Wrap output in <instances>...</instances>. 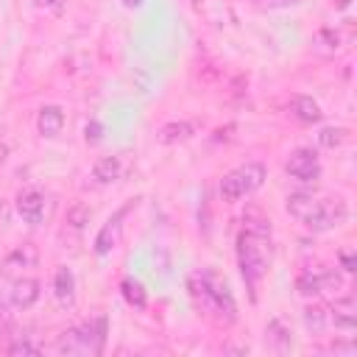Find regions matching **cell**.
I'll list each match as a JSON object with an SVG mask.
<instances>
[{"instance_id": "cell-1", "label": "cell", "mask_w": 357, "mask_h": 357, "mask_svg": "<svg viewBox=\"0 0 357 357\" xmlns=\"http://www.w3.org/2000/svg\"><path fill=\"white\" fill-rule=\"evenodd\" d=\"M187 287H190L192 301L206 315L218 318L220 324H234L237 321V301H234V296L229 290V282L218 271L206 268L201 273H192L190 282H187Z\"/></svg>"}, {"instance_id": "cell-2", "label": "cell", "mask_w": 357, "mask_h": 357, "mask_svg": "<svg viewBox=\"0 0 357 357\" xmlns=\"http://www.w3.org/2000/svg\"><path fill=\"white\" fill-rule=\"evenodd\" d=\"M268 262H271V231H254L243 226V231L237 234V265L251 293V301H257V287L268 273Z\"/></svg>"}, {"instance_id": "cell-3", "label": "cell", "mask_w": 357, "mask_h": 357, "mask_svg": "<svg viewBox=\"0 0 357 357\" xmlns=\"http://www.w3.org/2000/svg\"><path fill=\"white\" fill-rule=\"evenodd\" d=\"M106 343V318L98 315L81 326H70L59 335L56 349L61 354H100Z\"/></svg>"}, {"instance_id": "cell-4", "label": "cell", "mask_w": 357, "mask_h": 357, "mask_svg": "<svg viewBox=\"0 0 357 357\" xmlns=\"http://www.w3.org/2000/svg\"><path fill=\"white\" fill-rule=\"evenodd\" d=\"M265 165L262 162H245L234 170H229L223 178H220V198L234 204V201H243L248 198L251 192H257L262 184H265Z\"/></svg>"}, {"instance_id": "cell-5", "label": "cell", "mask_w": 357, "mask_h": 357, "mask_svg": "<svg viewBox=\"0 0 357 357\" xmlns=\"http://www.w3.org/2000/svg\"><path fill=\"white\" fill-rule=\"evenodd\" d=\"M349 215V206L340 195H329V198H315V206L310 209V215L304 218V226L310 231H329L337 229Z\"/></svg>"}, {"instance_id": "cell-6", "label": "cell", "mask_w": 357, "mask_h": 357, "mask_svg": "<svg viewBox=\"0 0 357 357\" xmlns=\"http://www.w3.org/2000/svg\"><path fill=\"white\" fill-rule=\"evenodd\" d=\"M340 287H343L340 273L329 268H304L296 276V290L301 296H321L326 290H340Z\"/></svg>"}, {"instance_id": "cell-7", "label": "cell", "mask_w": 357, "mask_h": 357, "mask_svg": "<svg viewBox=\"0 0 357 357\" xmlns=\"http://www.w3.org/2000/svg\"><path fill=\"white\" fill-rule=\"evenodd\" d=\"M284 170L290 178L301 181V184H312L321 178V162H318V153L312 148H296L290 151L287 162H284Z\"/></svg>"}, {"instance_id": "cell-8", "label": "cell", "mask_w": 357, "mask_h": 357, "mask_svg": "<svg viewBox=\"0 0 357 357\" xmlns=\"http://www.w3.org/2000/svg\"><path fill=\"white\" fill-rule=\"evenodd\" d=\"M36 259H39V251H36V245L33 243H22V245H17V248H11L6 257H3V276L6 279H20V276H25V271H31V268H36Z\"/></svg>"}, {"instance_id": "cell-9", "label": "cell", "mask_w": 357, "mask_h": 357, "mask_svg": "<svg viewBox=\"0 0 357 357\" xmlns=\"http://www.w3.org/2000/svg\"><path fill=\"white\" fill-rule=\"evenodd\" d=\"M14 206H17V215L25 223H31V226H39L45 220V195L39 190H22V192H17Z\"/></svg>"}, {"instance_id": "cell-10", "label": "cell", "mask_w": 357, "mask_h": 357, "mask_svg": "<svg viewBox=\"0 0 357 357\" xmlns=\"http://www.w3.org/2000/svg\"><path fill=\"white\" fill-rule=\"evenodd\" d=\"M126 212H128V206H123V209H117L100 229H98V234H95V243H92V248H95V254L98 257H106V254H112V248L117 245V240H120V220L126 218Z\"/></svg>"}, {"instance_id": "cell-11", "label": "cell", "mask_w": 357, "mask_h": 357, "mask_svg": "<svg viewBox=\"0 0 357 357\" xmlns=\"http://www.w3.org/2000/svg\"><path fill=\"white\" fill-rule=\"evenodd\" d=\"M39 296H42V284H39V279H33V276H20V279H14V287H11V304L17 307V310H31L36 301H39Z\"/></svg>"}, {"instance_id": "cell-12", "label": "cell", "mask_w": 357, "mask_h": 357, "mask_svg": "<svg viewBox=\"0 0 357 357\" xmlns=\"http://www.w3.org/2000/svg\"><path fill=\"white\" fill-rule=\"evenodd\" d=\"M53 296L59 301V307L70 310L75 304V276L67 265H59L53 273Z\"/></svg>"}, {"instance_id": "cell-13", "label": "cell", "mask_w": 357, "mask_h": 357, "mask_svg": "<svg viewBox=\"0 0 357 357\" xmlns=\"http://www.w3.org/2000/svg\"><path fill=\"white\" fill-rule=\"evenodd\" d=\"M61 128H64V112H61V106H56V103L42 106L39 114H36V131L42 137L53 139V137L61 134Z\"/></svg>"}, {"instance_id": "cell-14", "label": "cell", "mask_w": 357, "mask_h": 357, "mask_svg": "<svg viewBox=\"0 0 357 357\" xmlns=\"http://www.w3.org/2000/svg\"><path fill=\"white\" fill-rule=\"evenodd\" d=\"M329 324L335 329H354L357 324V304L351 296H343V298H335L332 307H329Z\"/></svg>"}, {"instance_id": "cell-15", "label": "cell", "mask_w": 357, "mask_h": 357, "mask_svg": "<svg viewBox=\"0 0 357 357\" xmlns=\"http://www.w3.org/2000/svg\"><path fill=\"white\" fill-rule=\"evenodd\" d=\"M123 176V159L120 156H100L95 165H92V178L98 184H112Z\"/></svg>"}, {"instance_id": "cell-16", "label": "cell", "mask_w": 357, "mask_h": 357, "mask_svg": "<svg viewBox=\"0 0 357 357\" xmlns=\"http://www.w3.org/2000/svg\"><path fill=\"white\" fill-rule=\"evenodd\" d=\"M290 114H293L298 123H318L324 112H321L318 100H312L310 95H296V98L290 100Z\"/></svg>"}, {"instance_id": "cell-17", "label": "cell", "mask_w": 357, "mask_h": 357, "mask_svg": "<svg viewBox=\"0 0 357 357\" xmlns=\"http://www.w3.org/2000/svg\"><path fill=\"white\" fill-rule=\"evenodd\" d=\"M192 134H195V126H192V123H187V120H173V123L162 126L159 139H162L165 145H176V142H187Z\"/></svg>"}, {"instance_id": "cell-18", "label": "cell", "mask_w": 357, "mask_h": 357, "mask_svg": "<svg viewBox=\"0 0 357 357\" xmlns=\"http://www.w3.org/2000/svg\"><path fill=\"white\" fill-rule=\"evenodd\" d=\"M265 340H268V346H271L273 351H287L290 343H293L290 329H287L284 321H279V318H273V321L265 326Z\"/></svg>"}, {"instance_id": "cell-19", "label": "cell", "mask_w": 357, "mask_h": 357, "mask_svg": "<svg viewBox=\"0 0 357 357\" xmlns=\"http://www.w3.org/2000/svg\"><path fill=\"white\" fill-rule=\"evenodd\" d=\"M315 198H318V195H312V192H290L287 201H284V209H287L298 223H304V218H307L310 209L315 206Z\"/></svg>"}, {"instance_id": "cell-20", "label": "cell", "mask_w": 357, "mask_h": 357, "mask_svg": "<svg viewBox=\"0 0 357 357\" xmlns=\"http://www.w3.org/2000/svg\"><path fill=\"white\" fill-rule=\"evenodd\" d=\"M120 293H123V298H126L131 307H137V310H145V307H148V293H145L142 282L126 276V279L120 282Z\"/></svg>"}, {"instance_id": "cell-21", "label": "cell", "mask_w": 357, "mask_h": 357, "mask_svg": "<svg viewBox=\"0 0 357 357\" xmlns=\"http://www.w3.org/2000/svg\"><path fill=\"white\" fill-rule=\"evenodd\" d=\"M340 45H343V39H340V33L335 28H321L312 36V47L318 53H324V56H332L335 50H340Z\"/></svg>"}, {"instance_id": "cell-22", "label": "cell", "mask_w": 357, "mask_h": 357, "mask_svg": "<svg viewBox=\"0 0 357 357\" xmlns=\"http://www.w3.org/2000/svg\"><path fill=\"white\" fill-rule=\"evenodd\" d=\"M304 326L310 329V332H324L326 326H329V310L326 307H321V304H310L307 310H304Z\"/></svg>"}, {"instance_id": "cell-23", "label": "cell", "mask_w": 357, "mask_h": 357, "mask_svg": "<svg viewBox=\"0 0 357 357\" xmlns=\"http://www.w3.org/2000/svg\"><path fill=\"white\" fill-rule=\"evenodd\" d=\"M346 142V128L343 126H324L321 131H318V145L321 148H340Z\"/></svg>"}, {"instance_id": "cell-24", "label": "cell", "mask_w": 357, "mask_h": 357, "mask_svg": "<svg viewBox=\"0 0 357 357\" xmlns=\"http://www.w3.org/2000/svg\"><path fill=\"white\" fill-rule=\"evenodd\" d=\"M89 218H92V209H89L86 204H73V206L67 209V218H64V223H67V229H75V231H81V229L89 223Z\"/></svg>"}, {"instance_id": "cell-25", "label": "cell", "mask_w": 357, "mask_h": 357, "mask_svg": "<svg viewBox=\"0 0 357 357\" xmlns=\"http://www.w3.org/2000/svg\"><path fill=\"white\" fill-rule=\"evenodd\" d=\"M6 351L8 354H39V346L31 343V340H25V337H17L14 343L6 346Z\"/></svg>"}, {"instance_id": "cell-26", "label": "cell", "mask_w": 357, "mask_h": 357, "mask_svg": "<svg viewBox=\"0 0 357 357\" xmlns=\"http://www.w3.org/2000/svg\"><path fill=\"white\" fill-rule=\"evenodd\" d=\"M84 137H86V142H100V137H103V128H100V123H86V128H84Z\"/></svg>"}, {"instance_id": "cell-27", "label": "cell", "mask_w": 357, "mask_h": 357, "mask_svg": "<svg viewBox=\"0 0 357 357\" xmlns=\"http://www.w3.org/2000/svg\"><path fill=\"white\" fill-rule=\"evenodd\" d=\"M340 268H343L346 273H351V271L357 268V259H354L351 251H340Z\"/></svg>"}, {"instance_id": "cell-28", "label": "cell", "mask_w": 357, "mask_h": 357, "mask_svg": "<svg viewBox=\"0 0 357 357\" xmlns=\"http://www.w3.org/2000/svg\"><path fill=\"white\" fill-rule=\"evenodd\" d=\"M36 3H39V6H59L61 0H36Z\"/></svg>"}, {"instance_id": "cell-29", "label": "cell", "mask_w": 357, "mask_h": 357, "mask_svg": "<svg viewBox=\"0 0 357 357\" xmlns=\"http://www.w3.org/2000/svg\"><path fill=\"white\" fill-rule=\"evenodd\" d=\"M123 3H126V6H128V8H137V6H139V3H142V0H123Z\"/></svg>"}, {"instance_id": "cell-30", "label": "cell", "mask_w": 357, "mask_h": 357, "mask_svg": "<svg viewBox=\"0 0 357 357\" xmlns=\"http://www.w3.org/2000/svg\"><path fill=\"white\" fill-rule=\"evenodd\" d=\"M190 3H192V6H198V3H201V0H190Z\"/></svg>"}]
</instances>
